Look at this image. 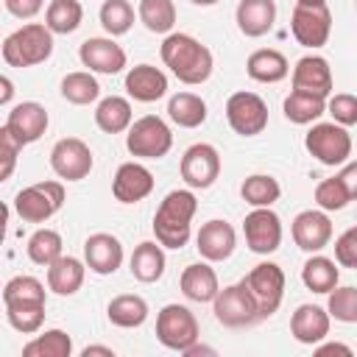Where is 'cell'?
Segmentation results:
<instances>
[{
    "label": "cell",
    "instance_id": "8fae6325",
    "mask_svg": "<svg viewBox=\"0 0 357 357\" xmlns=\"http://www.w3.org/2000/svg\"><path fill=\"white\" fill-rule=\"evenodd\" d=\"M178 170H181V178H184L187 187H192V190H206V187H212V184L218 181V176H220V153H218V148L209 145V142H195V145H190V148L184 151Z\"/></svg>",
    "mask_w": 357,
    "mask_h": 357
},
{
    "label": "cell",
    "instance_id": "5bb4252c",
    "mask_svg": "<svg viewBox=\"0 0 357 357\" xmlns=\"http://www.w3.org/2000/svg\"><path fill=\"white\" fill-rule=\"evenodd\" d=\"M243 234L254 254H273L282 243V220L271 206H254L243 220Z\"/></svg>",
    "mask_w": 357,
    "mask_h": 357
},
{
    "label": "cell",
    "instance_id": "f5cc1de1",
    "mask_svg": "<svg viewBox=\"0 0 357 357\" xmlns=\"http://www.w3.org/2000/svg\"><path fill=\"white\" fill-rule=\"evenodd\" d=\"M81 354H84V357H92V354H106V357H114V349H109V346H86Z\"/></svg>",
    "mask_w": 357,
    "mask_h": 357
},
{
    "label": "cell",
    "instance_id": "ba28073f",
    "mask_svg": "<svg viewBox=\"0 0 357 357\" xmlns=\"http://www.w3.org/2000/svg\"><path fill=\"white\" fill-rule=\"evenodd\" d=\"M126 148L131 156H139V159H162L173 148V134L162 117L145 114L131 123L126 134Z\"/></svg>",
    "mask_w": 357,
    "mask_h": 357
},
{
    "label": "cell",
    "instance_id": "ac0fdd59",
    "mask_svg": "<svg viewBox=\"0 0 357 357\" xmlns=\"http://www.w3.org/2000/svg\"><path fill=\"white\" fill-rule=\"evenodd\" d=\"M332 67L324 56H301L293 67V89L296 92H307V95H318V98H329L332 95Z\"/></svg>",
    "mask_w": 357,
    "mask_h": 357
},
{
    "label": "cell",
    "instance_id": "7a4b0ae2",
    "mask_svg": "<svg viewBox=\"0 0 357 357\" xmlns=\"http://www.w3.org/2000/svg\"><path fill=\"white\" fill-rule=\"evenodd\" d=\"M198 209L192 190H170L153 215V234L165 248H181L190 240V223Z\"/></svg>",
    "mask_w": 357,
    "mask_h": 357
},
{
    "label": "cell",
    "instance_id": "d4e9b609",
    "mask_svg": "<svg viewBox=\"0 0 357 357\" xmlns=\"http://www.w3.org/2000/svg\"><path fill=\"white\" fill-rule=\"evenodd\" d=\"M178 287L181 293L190 298V301H198V304H206V301H215L220 284H218V273L212 265L206 262H192L181 271V279H178Z\"/></svg>",
    "mask_w": 357,
    "mask_h": 357
},
{
    "label": "cell",
    "instance_id": "4fadbf2b",
    "mask_svg": "<svg viewBox=\"0 0 357 357\" xmlns=\"http://www.w3.org/2000/svg\"><path fill=\"white\" fill-rule=\"evenodd\" d=\"M50 167L64 181H81L92 170V151L78 137H64L50 151Z\"/></svg>",
    "mask_w": 357,
    "mask_h": 357
},
{
    "label": "cell",
    "instance_id": "7c38bea8",
    "mask_svg": "<svg viewBox=\"0 0 357 357\" xmlns=\"http://www.w3.org/2000/svg\"><path fill=\"white\" fill-rule=\"evenodd\" d=\"M245 284L254 293L262 318H271L284 298V271L276 262H259L245 273Z\"/></svg>",
    "mask_w": 357,
    "mask_h": 357
},
{
    "label": "cell",
    "instance_id": "cb8c5ba5",
    "mask_svg": "<svg viewBox=\"0 0 357 357\" xmlns=\"http://www.w3.org/2000/svg\"><path fill=\"white\" fill-rule=\"evenodd\" d=\"M240 33L257 39L265 36L276 22V0H240L234 11Z\"/></svg>",
    "mask_w": 357,
    "mask_h": 357
},
{
    "label": "cell",
    "instance_id": "9c48e42d",
    "mask_svg": "<svg viewBox=\"0 0 357 357\" xmlns=\"http://www.w3.org/2000/svg\"><path fill=\"white\" fill-rule=\"evenodd\" d=\"M290 31L304 47H324L332 33V11L326 3H296L290 14Z\"/></svg>",
    "mask_w": 357,
    "mask_h": 357
},
{
    "label": "cell",
    "instance_id": "e0dca14e",
    "mask_svg": "<svg viewBox=\"0 0 357 357\" xmlns=\"http://www.w3.org/2000/svg\"><path fill=\"white\" fill-rule=\"evenodd\" d=\"M47 123H50V117H47V112H45L42 103H36V100H22V103L11 106V112H8V117H6L3 126H6V128L20 139V145L25 148V145L36 142V139L47 131Z\"/></svg>",
    "mask_w": 357,
    "mask_h": 357
},
{
    "label": "cell",
    "instance_id": "816d5d0a",
    "mask_svg": "<svg viewBox=\"0 0 357 357\" xmlns=\"http://www.w3.org/2000/svg\"><path fill=\"white\" fill-rule=\"evenodd\" d=\"M0 89H3V92H0V103L8 106V100H11V95H14V86H11V78H8V75L0 78Z\"/></svg>",
    "mask_w": 357,
    "mask_h": 357
},
{
    "label": "cell",
    "instance_id": "30bf717a",
    "mask_svg": "<svg viewBox=\"0 0 357 357\" xmlns=\"http://www.w3.org/2000/svg\"><path fill=\"white\" fill-rule=\"evenodd\" d=\"M226 120L234 134L240 137H257L268 126V103L257 92H234L226 100Z\"/></svg>",
    "mask_w": 357,
    "mask_h": 357
},
{
    "label": "cell",
    "instance_id": "11a10c76",
    "mask_svg": "<svg viewBox=\"0 0 357 357\" xmlns=\"http://www.w3.org/2000/svg\"><path fill=\"white\" fill-rule=\"evenodd\" d=\"M296 3H326V0H296Z\"/></svg>",
    "mask_w": 357,
    "mask_h": 357
},
{
    "label": "cell",
    "instance_id": "74e56055",
    "mask_svg": "<svg viewBox=\"0 0 357 357\" xmlns=\"http://www.w3.org/2000/svg\"><path fill=\"white\" fill-rule=\"evenodd\" d=\"M240 195H243V201L251 204V206H271V204L279 201L282 187H279V181H276L273 176H268V173H254V176H248V178L243 181Z\"/></svg>",
    "mask_w": 357,
    "mask_h": 357
},
{
    "label": "cell",
    "instance_id": "6da1fadb",
    "mask_svg": "<svg viewBox=\"0 0 357 357\" xmlns=\"http://www.w3.org/2000/svg\"><path fill=\"white\" fill-rule=\"evenodd\" d=\"M162 61L165 67H170V73L181 81V84H204L212 75V53L206 45H201L195 36L190 33H167L162 47Z\"/></svg>",
    "mask_w": 357,
    "mask_h": 357
},
{
    "label": "cell",
    "instance_id": "c3c4849f",
    "mask_svg": "<svg viewBox=\"0 0 357 357\" xmlns=\"http://www.w3.org/2000/svg\"><path fill=\"white\" fill-rule=\"evenodd\" d=\"M3 3H6L8 14H14V17H20V20L36 17V14L42 11V6H45V0H3Z\"/></svg>",
    "mask_w": 357,
    "mask_h": 357
},
{
    "label": "cell",
    "instance_id": "484cf974",
    "mask_svg": "<svg viewBox=\"0 0 357 357\" xmlns=\"http://www.w3.org/2000/svg\"><path fill=\"white\" fill-rule=\"evenodd\" d=\"M84 273H86V265L75 257H59L56 262L47 265V287L56 293V296H73L81 290L84 284Z\"/></svg>",
    "mask_w": 357,
    "mask_h": 357
},
{
    "label": "cell",
    "instance_id": "7bdbcfd3",
    "mask_svg": "<svg viewBox=\"0 0 357 357\" xmlns=\"http://www.w3.org/2000/svg\"><path fill=\"white\" fill-rule=\"evenodd\" d=\"M326 310L340 324H357V287H335L329 293Z\"/></svg>",
    "mask_w": 357,
    "mask_h": 357
},
{
    "label": "cell",
    "instance_id": "ffe728a7",
    "mask_svg": "<svg viewBox=\"0 0 357 357\" xmlns=\"http://www.w3.org/2000/svg\"><path fill=\"white\" fill-rule=\"evenodd\" d=\"M234 245H237V234L231 229V223L215 218V220H206L195 237V248L198 254L206 259V262H223L234 254Z\"/></svg>",
    "mask_w": 357,
    "mask_h": 357
},
{
    "label": "cell",
    "instance_id": "9a60e30c",
    "mask_svg": "<svg viewBox=\"0 0 357 357\" xmlns=\"http://www.w3.org/2000/svg\"><path fill=\"white\" fill-rule=\"evenodd\" d=\"M78 59L89 73L100 75H114L126 67V50L109 36H89L78 47Z\"/></svg>",
    "mask_w": 357,
    "mask_h": 357
},
{
    "label": "cell",
    "instance_id": "83f0119b",
    "mask_svg": "<svg viewBox=\"0 0 357 357\" xmlns=\"http://www.w3.org/2000/svg\"><path fill=\"white\" fill-rule=\"evenodd\" d=\"M162 273H165V251H162V243L159 240L156 243L153 240L139 243L134 248V254H131V276L137 282L151 284V282H159Z\"/></svg>",
    "mask_w": 357,
    "mask_h": 357
},
{
    "label": "cell",
    "instance_id": "4dcf8cb0",
    "mask_svg": "<svg viewBox=\"0 0 357 357\" xmlns=\"http://www.w3.org/2000/svg\"><path fill=\"white\" fill-rule=\"evenodd\" d=\"M167 114L181 128H198L206 120V100L195 92H176L167 100Z\"/></svg>",
    "mask_w": 357,
    "mask_h": 357
},
{
    "label": "cell",
    "instance_id": "5b68a950",
    "mask_svg": "<svg viewBox=\"0 0 357 357\" xmlns=\"http://www.w3.org/2000/svg\"><path fill=\"white\" fill-rule=\"evenodd\" d=\"M304 148L321 165L337 167L346 165L351 156V134L340 123H315L304 137Z\"/></svg>",
    "mask_w": 357,
    "mask_h": 357
},
{
    "label": "cell",
    "instance_id": "e575fe53",
    "mask_svg": "<svg viewBox=\"0 0 357 357\" xmlns=\"http://www.w3.org/2000/svg\"><path fill=\"white\" fill-rule=\"evenodd\" d=\"M73 337L64 329H47L22 346V357H70Z\"/></svg>",
    "mask_w": 357,
    "mask_h": 357
},
{
    "label": "cell",
    "instance_id": "f6af8a7d",
    "mask_svg": "<svg viewBox=\"0 0 357 357\" xmlns=\"http://www.w3.org/2000/svg\"><path fill=\"white\" fill-rule=\"evenodd\" d=\"M326 112L335 117V123L340 126H357V95L351 92H340V95H332L329 103H326Z\"/></svg>",
    "mask_w": 357,
    "mask_h": 357
},
{
    "label": "cell",
    "instance_id": "db71d44e",
    "mask_svg": "<svg viewBox=\"0 0 357 357\" xmlns=\"http://www.w3.org/2000/svg\"><path fill=\"white\" fill-rule=\"evenodd\" d=\"M190 3H195V6H215L218 0H190Z\"/></svg>",
    "mask_w": 357,
    "mask_h": 357
},
{
    "label": "cell",
    "instance_id": "d590c367",
    "mask_svg": "<svg viewBox=\"0 0 357 357\" xmlns=\"http://www.w3.org/2000/svg\"><path fill=\"white\" fill-rule=\"evenodd\" d=\"M137 17L151 33H170L176 25V3L173 0H139Z\"/></svg>",
    "mask_w": 357,
    "mask_h": 357
},
{
    "label": "cell",
    "instance_id": "f35d334b",
    "mask_svg": "<svg viewBox=\"0 0 357 357\" xmlns=\"http://www.w3.org/2000/svg\"><path fill=\"white\" fill-rule=\"evenodd\" d=\"M31 262L36 265H50L61 257V234L53 231V229H36L31 237H28V245H25Z\"/></svg>",
    "mask_w": 357,
    "mask_h": 357
},
{
    "label": "cell",
    "instance_id": "b9f144b4",
    "mask_svg": "<svg viewBox=\"0 0 357 357\" xmlns=\"http://www.w3.org/2000/svg\"><path fill=\"white\" fill-rule=\"evenodd\" d=\"M6 318L8 324L22 332V335H33L42 329L45 321V304H6Z\"/></svg>",
    "mask_w": 357,
    "mask_h": 357
},
{
    "label": "cell",
    "instance_id": "7dc6e473",
    "mask_svg": "<svg viewBox=\"0 0 357 357\" xmlns=\"http://www.w3.org/2000/svg\"><path fill=\"white\" fill-rule=\"evenodd\" d=\"M20 151H22L20 139L3 126V128H0V153H3V173H0V178H3V181L14 173V165H17V153H20Z\"/></svg>",
    "mask_w": 357,
    "mask_h": 357
},
{
    "label": "cell",
    "instance_id": "7402d4cb",
    "mask_svg": "<svg viewBox=\"0 0 357 357\" xmlns=\"http://www.w3.org/2000/svg\"><path fill=\"white\" fill-rule=\"evenodd\" d=\"M329 324H332L329 310L318 304H301L290 315V335L304 346H315L329 335Z\"/></svg>",
    "mask_w": 357,
    "mask_h": 357
},
{
    "label": "cell",
    "instance_id": "d6a6232c",
    "mask_svg": "<svg viewBox=\"0 0 357 357\" xmlns=\"http://www.w3.org/2000/svg\"><path fill=\"white\" fill-rule=\"evenodd\" d=\"M61 98L75 103V106H86L95 103L100 98V84L89 70H78V73H67L61 78Z\"/></svg>",
    "mask_w": 357,
    "mask_h": 357
},
{
    "label": "cell",
    "instance_id": "836d02e7",
    "mask_svg": "<svg viewBox=\"0 0 357 357\" xmlns=\"http://www.w3.org/2000/svg\"><path fill=\"white\" fill-rule=\"evenodd\" d=\"M284 109V117L296 126H307L312 120H318L324 112H326V98H318V95H307V92H290L282 103Z\"/></svg>",
    "mask_w": 357,
    "mask_h": 357
},
{
    "label": "cell",
    "instance_id": "1f68e13d",
    "mask_svg": "<svg viewBox=\"0 0 357 357\" xmlns=\"http://www.w3.org/2000/svg\"><path fill=\"white\" fill-rule=\"evenodd\" d=\"M337 279H340V271H337L335 259L321 257V254L310 257V259L304 262V268H301V282H304V287L312 290V293H326V296H329V293L337 287Z\"/></svg>",
    "mask_w": 357,
    "mask_h": 357
},
{
    "label": "cell",
    "instance_id": "52a82bcc",
    "mask_svg": "<svg viewBox=\"0 0 357 357\" xmlns=\"http://www.w3.org/2000/svg\"><path fill=\"white\" fill-rule=\"evenodd\" d=\"M198 318L184 304H165L156 315V337L165 349L187 351L192 343H198Z\"/></svg>",
    "mask_w": 357,
    "mask_h": 357
},
{
    "label": "cell",
    "instance_id": "277c9868",
    "mask_svg": "<svg viewBox=\"0 0 357 357\" xmlns=\"http://www.w3.org/2000/svg\"><path fill=\"white\" fill-rule=\"evenodd\" d=\"M212 312H215L218 324H223L229 329H243V326H254L257 321H262L259 304H257L254 293L248 290L245 279L218 290V296L212 301Z\"/></svg>",
    "mask_w": 357,
    "mask_h": 357
},
{
    "label": "cell",
    "instance_id": "8d00e7d4",
    "mask_svg": "<svg viewBox=\"0 0 357 357\" xmlns=\"http://www.w3.org/2000/svg\"><path fill=\"white\" fill-rule=\"evenodd\" d=\"M84 20V8L78 0H50V6L45 8V25L53 33H73Z\"/></svg>",
    "mask_w": 357,
    "mask_h": 357
},
{
    "label": "cell",
    "instance_id": "f546056e",
    "mask_svg": "<svg viewBox=\"0 0 357 357\" xmlns=\"http://www.w3.org/2000/svg\"><path fill=\"white\" fill-rule=\"evenodd\" d=\"M106 315L114 326L120 329H134V326H142L145 318H148V301L142 296H134V293H123V296H114L106 307Z\"/></svg>",
    "mask_w": 357,
    "mask_h": 357
},
{
    "label": "cell",
    "instance_id": "681fc988",
    "mask_svg": "<svg viewBox=\"0 0 357 357\" xmlns=\"http://www.w3.org/2000/svg\"><path fill=\"white\" fill-rule=\"evenodd\" d=\"M337 178H340V184L346 187L349 198H351V201H357V162H346V165L340 167Z\"/></svg>",
    "mask_w": 357,
    "mask_h": 357
},
{
    "label": "cell",
    "instance_id": "d6986e66",
    "mask_svg": "<svg viewBox=\"0 0 357 357\" xmlns=\"http://www.w3.org/2000/svg\"><path fill=\"white\" fill-rule=\"evenodd\" d=\"M153 192V173L139 162H123L112 181V195L120 204H137Z\"/></svg>",
    "mask_w": 357,
    "mask_h": 357
},
{
    "label": "cell",
    "instance_id": "8992f818",
    "mask_svg": "<svg viewBox=\"0 0 357 357\" xmlns=\"http://www.w3.org/2000/svg\"><path fill=\"white\" fill-rule=\"evenodd\" d=\"M64 204L61 181H39L14 195V212L25 223H45L50 220Z\"/></svg>",
    "mask_w": 357,
    "mask_h": 357
},
{
    "label": "cell",
    "instance_id": "3957f363",
    "mask_svg": "<svg viewBox=\"0 0 357 357\" xmlns=\"http://www.w3.org/2000/svg\"><path fill=\"white\" fill-rule=\"evenodd\" d=\"M53 53V31L42 22H28L3 39V61L8 67H33Z\"/></svg>",
    "mask_w": 357,
    "mask_h": 357
},
{
    "label": "cell",
    "instance_id": "60d3db41",
    "mask_svg": "<svg viewBox=\"0 0 357 357\" xmlns=\"http://www.w3.org/2000/svg\"><path fill=\"white\" fill-rule=\"evenodd\" d=\"M100 25L109 36H123L134 25V6L128 0H103L100 6Z\"/></svg>",
    "mask_w": 357,
    "mask_h": 357
},
{
    "label": "cell",
    "instance_id": "44dd1931",
    "mask_svg": "<svg viewBox=\"0 0 357 357\" xmlns=\"http://www.w3.org/2000/svg\"><path fill=\"white\" fill-rule=\"evenodd\" d=\"M84 262L92 273L109 276L123 265V243L114 234H106V231L89 234L86 243H84Z\"/></svg>",
    "mask_w": 357,
    "mask_h": 357
},
{
    "label": "cell",
    "instance_id": "ab89813d",
    "mask_svg": "<svg viewBox=\"0 0 357 357\" xmlns=\"http://www.w3.org/2000/svg\"><path fill=\"white\" fill-rule=\"evenodd\" d=\"M45 284L33 276H14L3 287V304H45Z\"/></svg>",
    "mask_w": 357,
    "mask_h": 357
},
{
    "label": "cell",
    "instance_id": "bcb514c9",
    "mask_svg": "<svg viewBox=\"0 0 357 357\" xmlns=\"http://www.w3.org/2000/svg\"><path fill=\"white\" fill-rule=\"evenodd\" d=\"M335 262L343 268H357V226L346 229L335 240Z\"/></svg>",
    "mask_w": 357,
    "mask_h": 357
},
{
    "label": "cell",
    "instance_id": "f907efd6",
    "mask_svg": "<svg viewBox=\"0 0 357 357\" xmlns=\"http://www.w3.org/2000/svg\"><path fill=\"white\" fill-rule=\"evenodd\" d=\"M315 351H318V354H346V357H351V349L343 346V343H324V346H318Z\"/></svg>",
    "mask_w": 357,
    "mask_h": 357
},
{
    "label": "cell",
    "instance_id": "ee69618b",
    "mask_svg": "<svg viewBox=\"0 0 357 357\" xmlns=\"http://www.w3.org/2000/svg\"><path fill=\"white\" fill-rule=\"evenodd\" d=\"M349 201H351V198H349V192H346V187L340 184L337 176L324 178V181L315 187V204H318L324 212H337V209H343Z\"/></svg>",
    "mask_w": 357,
    "mask_h": 357
},
{
    "label": "cell",
    "instance_id": "603a6c76",
    "mask_svg": "<svg viewBox=\"0 0 357 357\" xmlns=\"http://www.w3.org/2000/svg\"><path fill=\"white\" fill-rule=\"evenodd\" d=\"M126 92L139 103H153L167 95V75L153 64H137L126 73Z\"/></svg>",
    "mask_w": 357,
    "mask_h": 357
},
{
    "label": "cell",
    "instance_id": "4316f807",
    "mask_svg": "<svg viewBox=\"0 0 357 357\" xmlns=\"http://www.w3.org/2000/svg\"><path fill=\"white\" fill-rule=\"evenodd\" d=\"M245 73H248V78H254V81H259V84H276V81L287 78L290 64H287V59H284L279 50L262 47V50H254V53L248 56Z\"/></svg>",
    "mask_w": 357,
    "mask_h": 357
},
{
    "label": "cell",
    "instance_id": "f1b7e54d",
    "mask_svg": "<svg viewBox=\"0 0 357 357\" xmlns=\"http://www.w3.org/2000/svg\"><path fill=\"white\" fill-rule=\"evenodd\" d=\"M131 120H134V112H131V103L120 95H109L103 98L98 106H95V123L100 131L106 134H120V131H128L131 128Z\"/></svg>",
    "mask_w": 357,
    "mask_h": 357
},
{
    "label": "cell",
    "instance_id": "2e32d148",
    "mask_svg": "<svg viewBox=\"0 0 357 357\" xmlns=\"http://www.w3.org/2000/svg\"><path fill=\"white\" fill-rule=\"evenodd\" d=\"M290 231H293V240H296V245L301 251L318 254L332 240V220H329V215L324 209H304V212H298L293 218Z\"/></svg>",
    "mask_w": 357,
    "mask_h": 357
}]
</instances>
